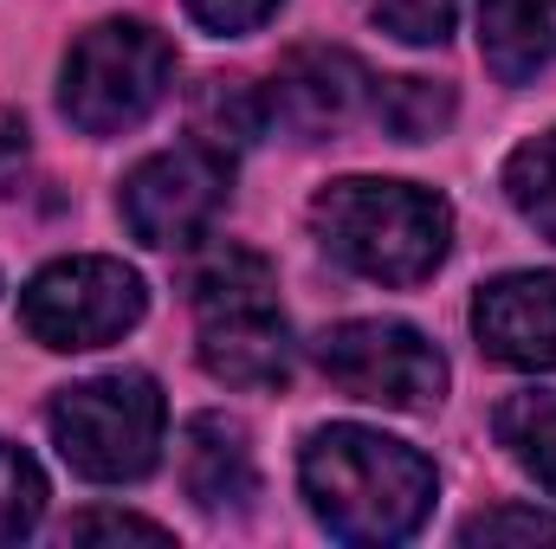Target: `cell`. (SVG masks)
<instances>
[{
    "label": "cell",
    "instance_id": "cell-3",
    "mask_svg": "<svg viewBox=\"0 0 556 549\" xmlns=\"http://www.w3.org/2000/svg\"><path fill=\"white\" fill-rule=\"evenodd\" d=\"M188 304L201 317V369L227 388H278L291 375V330L278 278L253 246H207L188 266Z\"/></svg>",
    "mask_w": 556,
    "mask_h": 549
},
{
    "label": "cell",
    "instance_id": "cell-4",
    "mask_svg": "<svg viewBox=\"0 0 556 549\" xmlns=\"http://www.w3.org/2000/svg\"><path fill=\"white\" fill-rule=\"evenodd\" d=\"M46 420H52L59 459L78 478H91V485H130V478H142L162 459L168 408H162V388L142 369H117V375L65 388Z\"/></svg>",
    "mask_w": 556,
    "mask_h": 549
},
{
    "label": "cell",
    "instance_id": "cell-20",
    "mask_svg": "<svg viewBox=\"0 0 556 549\" xmlns=\"http://www.w3.org/2000/svg\"><path fill=\"white\" fill-rule=\"evenodd\" d=\"M285 0H188V13H194V26H207V33H220V39H240V33H260L266 20H273Z\"/></svg>",
    "mask_w": 556,
    "mask_h": 549
},
{
    "label": "cell",
    "instance_id": "cell-16",
    "mask_svg": "<svg viewBox=\"0 0 556 549\" xmlns=\"http://www.w3.org/2000/svg\"><path fill=\"white\" fill-rule=\"evenodd\" d=\"M505 194H511V207L556 246V130L538 142H525L505 162Z\"/></svg>",
    "mask_w": 556,
    "mask_h": 549
},
{
    "label": "cell",
    "instance_id": "cell-6",
    "mask_svg": "<svg viewBox=\"0 0 556 549\" xmlns=\"http://www.w3.org/2000/svg\"><path fill=\"white\" fill-rule=\"evenodd\" d=\"M142 278L124 259H59L20 291V323L46 349H104L142 323Z\"/></svg>",
    "mask_w": 556,
    "mask_h": 549
},
{
    "label": "cell",
    "instance_id": "cell-12",
    "mask_svg": "<svg viewBox=\"0 0 556 549\" xmlns=\"http://www.w3.org/2000/svg\"><path fill=\"white\" fill-rule=\"evenodd\" d=\"M479 46L505 85L538 78L556 59V0H479Z\"/></svg>",
    "mask_w": 556,
    "mask_h": 549
},
{
    "label": "cell",
    "instance_id": "cell-5",
    "mask_svg": "<svg viewBox=\"0 0 556 549\" xmlns=\"http://www.w3.org/2000/svg\"><path fill=\"white\" fill-rule=\"evenodd\" d=\"M168 78H175V52H168V39L155 26L104 20L72 46L59 104L85 137H124L162 104Z\"/></svg>",
    "mask_w": 556,
    "mask_h": 549
},
{
    "label": "cell",
    "instance_id": "cell-22",
    "mask_svg": "<svg viewBox=\"0 0 556 549\" xmlns=\"http://www.w3.org/2000/svg\"><path fill=\"white\" fill-rule=\"evenodd\" d=\"M20 168H26V124L13 111H0V194L20 181Z\"/></svg>",
    "mask_w": 556,
    "mask_h": 549
},
{
    "label": "cell",
    "instance_id": "cell-19",
    "mask_svg": "<svg viewBox=\"0 0 556 549\" xmlns=\"http://www.w3.org/2000/svg\"><path fill=\"white\" fill-rule=\"evenodd\" d=\"M466 544H556V518L544 511H479L466 531H459Z\"/></svg>",
    "mask_w": 556,
    "mask_h": 549
},
{
    "label": "cell",
    "instance_id": "cell-9",
    "mask_svg": "<svg viewBox=\"0 0 556 549\" xmlns=\"http://www.w3.org/2000/svg\"><path fill=\"white\" fill-rule=\"evenodd\" d=\"M369 85L376 78L343 46H298V52H285L266 104H273L278 130H291L298 142H324L369 104Z\"/></svg>",
    "mask_w": 556,
    "mask_h": 549
},
{
    "label": "cell",
    "instance_id": "cell-2",
    "mask_svg": "<svg viewBox=\"0 0 556 549\" xmlns=\"http://www.w3.org/2000/svg\"><path fill=\"white\" fill-rule=\"evenodd\" d=\"M311 227L337 266L376 278V284H420L440 272L453 246V207L433 188L369 181V175L330 181L311 201Z\"/></svg>",
    "mask_w": 556,
    "mask_h": 549
},
{
    "label": "cell",
    "instance_id": "cell-10",
    "mask_svg": "<svg viewBox=\"0 0 556 549\" xmlns=\"http://www.w3.org/2000/svg\"><path fill=\"white\" fill-rule=\"evenodd\" d=\"M479 349L511 369H556V272H505L472 304Z\"/></svg>",
    "mask_w": 556,
    "mask_h": 549
},
{
    "label": "cell",
    "instance_id": "cell-7",
    "mask_svg": "<svg viewBox=\"0 0 556 549\" xmlns=\"http://www.w3.org/2000/svg\"><path fill=\"white\" fill-rule=\"evenodd\" d=\"M317 369L356 395V401H376V408H433L446 395V356L408 330V323H389V317H356V323H337L317 336Z\"/></svg>",
    "mask_w": 556,
    "mask_h": 549
},
{
    "label": "cell",
    "instance_id": "cell-1",
    "mask_svg": "<svg viewBox=\"0 0 556 549\" xmlns=\"http://www.w3.org/2000/svg\"><path fill=\"white\" fill-rule=\"evenodd\" d=\"M304 498L343 544H402L433 511V465L376 426H324L304 446Z\"/></svg>",
    "mask_w": 556,
    "mask_h": 549
},
{
    "label": "cell",
    "instance_id": "cell-18",
    "mask_svg": "<svg viewBox=\"0 0 556 549\" xmlns=\"http://www.w3.org/2000/svg\"><path fill=\"white\" fill-rule=\"evenodd\" d=\"M369 20L402 46H440L453 33V0H369Z\"/></svg>",
    "mask_w": 556,
    "mask_h": 549
},
{
    "label": "cell",
    "instance_id": "cell-13",
    "mask_svg": "<svg viewBox=\"0 0 556 549\" xmlns=\"http://www.w3.org/2000/svg\"><path fill=\"white\" fill-rule=\"evenodd\" d=\"M273 130V104L253 78H201L194 91V137L207 149H253Z\"/></svg>",
    "mask_w": 556,
    "mask_h": 549
},
{
    "label": "cell",
    "instance_id": "cell-21",
    "mask_svg": "<svg viewBox=\"0 0 556 549\" xmlns=\"http://www.w3.org/2000/svg\"><path fill=\"white\" fill-rule=\"evenodd\" d=\"M91 537H142V544H162L168 531L149 524V518H124V511H85L65 524V544H91Z\"/></svg>",
    "mask_w": 556,
    "mask_h": 549
},
{
    "label": "cell",
    "instance_id": "cell-8",
    "mask_svg": "<svg viewBox=\"0 0 556 549\" xmlns=\"http://www.w3.org/2000/svg\"><path fill=\"white\" fill-rule=\"evenodd\" d=\"M227 188H233L227 155L194 137L181 149H162V155L137 162L124 175L117 207H124V227L142 246H194L214 227V214L227 207Z\"/></svg>",
    "mask_w": 556,
    "mask_h": 549
},
{
    "label": "cell",
    "instance_id": "cell-15",
    "mask_svg": "<svg viewBox=\"0 0 556 549\" xmlns=\"http://www.w3.org/2000/svg\"><path fill=\"white\" fill-rule=\"evenodd\" d=\"M369 104H376V124L395 142H427L453 124V91L433 78H382L369 91Z\"/></svg>",
    "mask_w": 556,
    "mask_h": 549
},
{
    "label": "cell",
    "instance_id": "cell-11",
    "mask_svg": "<svg viewBox=\"0 0 556 549\" xmlns=\"http://www.w3.org/2000/svg\"><path fill=\"white\" fill-rule=\"evenodd\" d=\"M181 485L201 511H247L260 498V465L247 426L227 413H194L181 433Z\"/></svg>",
    "mask_w": 556,
    "mask_h": 549
},
{
    "label": "cell",
    "instance_id": "cell-17",
    "mask_svg": "<svg viewBox=\"0 0 556 549\" xmlns=\"http://www.w3.org/2000/svg\"><path fill=\"white\" fill-rule=\"evenodd\" d=\"M39 511H46V478H39V465H33L20 446L0 439V544H20V537L39 524Z\"/></svg>",
    "mask_w": 556,
    "mask_h": 549
},
{
    "label": "cell",
    "instance_id": "cell-14",
    "mask_svg": "<svg viewBox=\"0 0 556 549\" xmlns=\"http://www.w3.org/2000/svg\"><path fill=\"white\" fill-rule=\"evenodd\" d=\"M498 439L511 446V459L556 498V388H525L498 408Z\"/></svg>",
    "mask_w": 556,
    "mask_h": 549
}]
</instances>
